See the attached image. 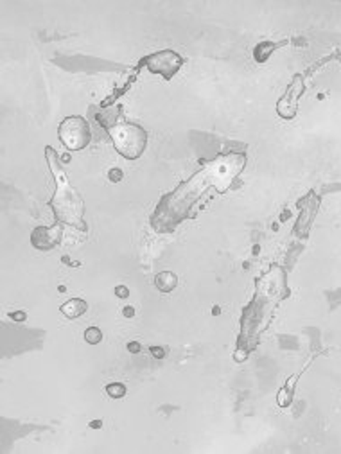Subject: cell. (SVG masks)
Wrapping results in <instances>:
<instances>
[{
    "mask_svg": "<svg viewBox=\"0 0 341 454\" xmlns=\"http://www.w3.org/2000/svg\"><path fill=\"white\" fill-rule=\"evenodd\" d=\"M151 352H153V356H157V357H164V350L162 349H151Z\"/></svg>",
    "mask_w": 341,
    "mask_h": 454,
    "instance_id": "obj_13",
    "label": "cell"
},
{
    "mask_svg": "<svg viewBox=\"0 0 341 454\" xmlns=\"http://www.w3.org/2000/svg\"><path fill=\"white\" fill-rule=\"evenodd\" d=\"M61 236H63V230H61L60 225L54 226H38V228L33 230L31 233V243L36 250H53L60 244Z\"/></svg>",
    "mask_w": 341,
    "mask_h": 454,
    "instance_id": "obj_6",
    "label": "cell"
},
{
    "mask_svg": "<svg viewBox=\"0 0 341 454\" xmlns=\"http://www.w3.org/2000/svg\"><path fill=\"white\" fill-rule=\"evenodd\" d=\"M130 350H132V352H137V350H139L137 343H132V345H130Z\"/></svg>",
    "mask_w": 341,
    "mask_h": 454,
    "instance_id": "obj_15",
    "label": "cell"
},
{
    "mask_svg": "<svg viewBox=\"0 0 341 454\" xmlns=\"http://www.w3.org/2000/svg\"><path fill=\"white\" fill-rule=\"evenodd\" d=\"M115 293H117V295H119V297H120V298H126V297H127V289H126V287H124V285H119V287H117V289H115Z\"/></svg>",
    "mask_w": 341,
    "mask_h": 454,
    "instance_id": "obj_12",
    "label": "cell"
},
{
    "mask_svg": "<svg viewBox=\"0 0 341 454\" xmlns=\"http://www.w3.org/2000/svg\"><path fill=\"white\" fill-rule=\"evenodd\" d=\"M120 178H122V173H120L119 169H113V171H110V180H113V181H119Z\"/></svg>",
    "mask_w": 341,
    "mask_h": 454,
    "instance_id": "obj_11",
    "label": "cell"
},
{
    "mask_svg": "<svg viewBox=\"0 0 341 454\" xmlns=\"http://www.w3.org/2000/svg\"><path fill=\"white\" fill-rule=\"evenodd\" d=\"M58 137L68 151H81L90 144V124L81 115L65 117L58 128Z\"/></svg>",
    "mask_w": 341,
    "mask_h": 454,
    "instance_id": "obj_3",
    "label": "cell"
},
{
    "mask_svg": "<svg viewBox=\"0 0 341 454\" xmlns=\"http://www.w3.org/2000/svg\"><path fill=\"white\" fill-rule=\"evenodd\" d=\"M154 285H157L158 291H162V293H171L178 285V277L173 271H162V273H158L154 277Z\"/></svg>",
    "mask_w": 341,
    "mask_h": 454,
    "instance_id": "obj_8",
    "label": "cell"
},
{
    "mask_svg": "<svg viewBox=\"0 0 341 454\" xmlns=\"http://www.w3.org/2000/svg\"><path fill=\"white\" fill-rule=\"evenodd\" d=\"M23 318H26L23 312H15V315H13V320H23Z\"/></svg>",
    "mask_w": 341,
    "mask_h": 454,
    "instance_id": "obj_14",
    "label": "cell"
},
{
    "mask_svg": "<svg viewBox=\"0 0 341 454\" xmlns=\"http://www.w3.org/2000/svg\"><path fill=\"white\" fill-rule=\"evenodd\" d=\"M142 65H146V67L149 68V72H153V74H160L162 78L169 81V79H173V75L182 68V65H184V58H182L178 53H174V51L165 49L144 58Z\"/></svg>",
    "mask_w": 341,
    "mask_h": 454,
    "instance_id": "obj_4",
    "label": "cell"
},
{
    "mask_svg": "<svg viewBox=\"0 0 341 454\" xmlns=\"http://www.w3.org/2000/svg\"><path fill=\"white\" fill-rule=\"evenodd\" d=\"M304 88L305 87L302 78L300 75H296L277 105V112L282 119H293V117L296 115V110H298V99H300Z\"/></svg>",
    "mask_w": 341,
    "mask_h": 454,
    "instance_id": "obj_5",
    "label": "cell"
},
{
    "mask_svg": "<svg viewBox=\"0 0 341 454\" xmlns=\"http://www.w3.org/2000/svg\"><path fill=\"white\" fill-rule=\"evenodd\" d=\"M108 133L117 153L127 160H137L146 151L147 133L139 124L117 122L110 126Z\"/></svg>",
    "mask_w": 341,
    "mask_h": 454,
    "instance_id": "obj_2",
    "label": "cell"
},
{
    "mask_svg": "<svg viewBox=\"0 0 341 454\" xmlns=\"http://www.w3.org/2000/svg\"><path fill=\"white\" fill-rule=\"evenodd\" d=\"M106 394L112 398H122L126 395V386L122 383H112L106 386Z\"/></svg>",
    "mask_w": 341,
    "mask_h": 454,
    "instance_id": "obj_10",
    "label": "cell"
},
{
    "mask_svg": "<svg viewBox=\"0 0 341 454\" xmlns=\"http://www.w3.org/2000/svg\"><path fill=\"white\" fill-rule=\"evenodd\" d=\"M88 309V304L85 300H81V298H70L68 302H65L63 305L60 307L61 315L65 316V318L68 320H75L79 318V316H83L85 312H87Z\"/></svg>",
    "mask_w": 341,
    "mask_h": 454,
    "instance_id": "obj_7",
    "label": "cell"
},
{
    "mask_svg": "<svg viewBox=\"0 0 341 454\" xmlns=\"http://www.w3.org/2000/svg\"><path fill=\"white\" fill-rule=\"evenodd\" d=\"M101 339L103 332L98 327H88V329L85 330V342L90 343V345H98V343H101Z\"/></svg>",
    "mask_w": 341,
    "mask_h": 454,
    "instance_id": "obj_9",
    "label": "cell"
},
{
    "mask_svg": "<svg viewBox=\"0 0 341 454\" xmlns=\"http://www.w3.org/2000/svg\"><path fill=\"white\" fill-rule=\"evenodd\" d=\"M46 157L49 162V167L53 171L54 181H56V191H54L51 206L56 216L58 221L67 223V225L75 226V228H85L83 214H85V203L79 192L68 181L63 167L58 162V154L53 147H46Z\"/></svg>",
    "mask_w": 341,
    "mask_h": 454,
    "instance_id": "obj_1",
    "label": "cell"
}]
</instances>
